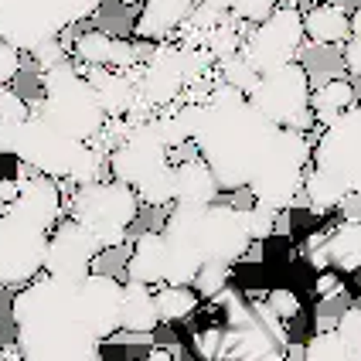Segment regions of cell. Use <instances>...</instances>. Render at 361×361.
<instances>
[{"label": "cell", "mask_w": 361, "mask_h": 361, "mask_svg": "<svg viewBox=\"0 0 361 361\" xmlns=\"http://www.w3.org/2000/svg\"><path fill=\"white\" fill-rule=\"evenodd\" d=\"M20 75V51L14 44L0 41V89L14 85V79Z\"/></svg>", "instance_id": "cell-40"}, {"label": "cell", "mask_w": 361, "mask_h": 361, "mask_svg": "<svg viewBox=\"0 0 361 361\" xmlns=\"http://www.w3.org/2000/svg\"><path fill=\"white\" fill-rule=\"evenodd\" d=\"M228 283H232V266H228V262H201L198 276H195L191 286L201 293V300L212 303L228 290Z\"/></svg>", "instance_id": "cell-29"}, {"label": "cell", "mask_w": 361, "mask_h": 361, "mask_svg": "<svg viewBox=\"0 0 361 361\" xmlns=\"http://www.w3.org/2000/svg\"><path fill=\"white\" fill-rule=\"evenodd\" d=\"M341 290H344V276L338 269H321V273H317V283H314V297H317V303L338 300Z\"/></svg>", "instance_id": "cell-38"}, {"label": "cell", "mask_w": 361, "mask_h": 361, "mask_svg": "<svg viewBox=\"0 0 361 361\" xmlns=\"http://www.w3.org/2000/svg\"><path fill=\"white\" fill-rule=\"evenodd\" d=\"M154 300H157L161 324H188L201 310V303H204L195 286H171V283L157 286Z\"/></svg>", "instance_id": "cell-24"}, {"label": "cell", "mask_w": 361, "mask_h": 361, "mask_svg": "<svg viewBox=\"0 0 361 361\" xmlns=\"http://www.w3.org/2000/svg\"><path fill=\"white\" fill-rule=\"evenodd\" d=\"M120 327L126 334H154L161 327L157 317V300H154V286L126 280L123 283V310H120Z\"/></svg>", "instance_id": "cell-20"}, {"label": "cell", "mask_w": 361, "mask_h": 361, "mask_svg": "<svg viewBox=\"0 0 361 361\" xmlns=\"http://www.w3.org/2000/svg\"><path fill=\"white\" fill-rule=\"evenodd\" d=\"M99 239L92 228H85L79 219H61L48 232L44 245V273L55 280H82L92 273V262L99 259Z\"/></svg>", "instance_id": "cell-12"}, {"label": "cell", "mask_w": 361, "mask_h": 361, "mask_svg": "<svg viewBox=\"0 0 361 361\" xmlns=\"http://www.w3.org/2000/svg\"><path fill=\"white\" fill-rule=\"evenodd\" d=\"M351 358H355V351L338 338L334 327L310 334L307 344H303V355H300V361H351Z\"/></svg>", "instance_id": "cell-27"}, {"label": "cell", "mask_w": 361, "mask_h": 361, "mask_svg": "<svg viewBox=\"0 0 361 361\" xmlns=\"http://www.w3.org/2000/svg\"><path fill=\"white\" fill-rule=\"evenodd\" d=\"M0 355H4V338H0Z\"/></svg>", "instance_id": "cell-52"}, {"label": "cell", "mask_w": 361, "mask_h": 361, "mask_svg": "<svg viewBox=\"0 0 361 361\" xmlns=\"http://www.w3.org/2000/svg\"><path fill=\"white\" fill-rule=\"evenodd\" d=\"M198 0H143L140 14L133 20V41H174L178 31L188 24Z\"/></svg>", "instance_id": "cell-16"}, {"label": "cell", "mask_w": 361, "mask_h": 361, "mask_svg": "<svg viewBox=\"0 0 361 361\" xmlns=\"http://www.w3.org/2000/svg\"><path fill=\"white\" fill-rule=\"evenodd\" d=\"M126 280L143 283V286H164L167 280V239L157 228H147L137 235L130 259H126Z\"/></svg>", "instance_id": "cell-17"}, {"label": "cell", "mask_w": 361, "mask_h": 361, "mask_svg": "<svg viewBox=\"0 0 361 361\" xmlns=\"http://www.w3.org/2000/svg\"><path fill=\"white\" fill-rule=\"evenodd\" d=\"M283 4H286V0H235L232 18L249 20V24H259V20H266L273 11H280Z\"/></svg>", "instance_id": "cell-36"}, {"label": "cell", "mask_w": 361, "mask_h": 361, "mask_svg": "<svg viewBox=\"0 0 361 361\" xmlns=\"http://www.w3.org/2000/svg\"><path fill=\"white\" fill-rule=\"evenodd\" d=\"M310 164H314V143H310V137L303 130L280 126L276 140L269 143L266 157L252 171L245 191L252 195V201L283 212V208H290L303 195V178H307Z\"/></svg>", "instance_id": "cell-3"}, {"label": "cell", "mask_w": 361, "mask_h": 361, "mask_svg": "<svg viewBox=\"0 0 361 361\" xmlns=\"http://www.w3.org/2000/svg\"><path fill=\"white\" fill-rule=\"evenodd\" d=\"M303 4H310V7H314V4H338V0H303Z\"/></svg>", "instance_id": "cell-47"}, {"label": "cell", "mask_w": 361, "mask_h": 361, "mask_svg": "<svg viewBox=\"0 0 361 361\" xmlns=\"http://www.w3.org/2000/svg\"><path fill=\"white\" fill-rule=\"evenodd\" d=\"M7 212H14L20 219H27L31 225H38L44 232H51L61 221V212H65V195H61V184L55 178H44V174H35V178L20 180V195L14 204H7Z\"/></svg>", "instance_id": "cell-15"}, {"label": "cell", "mask_w": 361, "mask_h": 361, "mask_svg": "<svg viewBox=\"0 0 361 361\" xmlns=\"http://www.w3.org/2000/svg\"><path fill=\"white\" fill-rule=\"evenodd\" d=\"M143 361H174V351H171V348H164V344H154V348L143 355Z\"/></svg>", "instance_id": "cell-44"}, {"label": "cell", "mask_w": 361, "mask_h": 361, "mask_svg": "<svg viewBox=\"0 0 361 361\" xmlns=\"http://www.w3.org/2000/svg\"><path fill=\"white\" fill-rule=\"evenodd\" d=\"M195 249L204 262H228L235 266L252 252V235H249V219L245 208L235 204H204L198 219V232H195Z\"/></svg>", "instance_id": "cell-9"}, {"label": "cell", "mask_w": 361, "mask_h": 361, "mask_svg": "<svg viewBox=\"0 0 361 361\" xmlns=\"http://www.w3.org/2000/svg\"><path fill=\"white\" fill-rule=\"evenodd\" d=\"M123 7H137V4H140V0H120Z\"/></svg>", "instance_id": "cell-49"}, {"label": "cell", "mask_w": 361, "mask_h": 361, "mask_svg": "<svg viewBox=\"0 0 361 361\" xmlns=\"http://www.w3.org/2000/svg\"><path fill=\"white\" fill-rule=\"evenodd\" d=\"M167 164H174V161H171V150L161 140V133L154 130V123H137L133 133L106 154L109 178L126 184V188L143 184L150 174H157Z\"/></svg>", "instance_id": "cell-11"}, {"label": "cell", "mask_w": 361, "mask_h": 361, "mask_svg": "<svg viewBox=\"0 0 361 361\" xmlns=\"http://www.w3.org/2000/svg\"><path fill=\"white\" fill-rule=\"evenodd\" d=\"M351 361H361V348H355V358H351Z\"/></svg>", "instance_id": "cell-50"}, {"label": "cell", "mask_w": 361, "mask_h": 361, "mask_svg": "<svg viewBox=\"0 0 361 361\" xmlns=\"http://www.w3.org/2000/svg\"><path fill=\"white\" fill-rule=\"evenodd\" d=\"M351 195H361V178L355 180V188H351Z\"/></svg>", "instance_id": "cell-48"}, {"label": "cell", "mask_w": 361, "mask_h": 361, "mask_svg": "<svg viewBox=\"0 0 361 361\" xmlns=\"http://www.w3.org/2000/svg\"><path fill=\"white\" fill-rule=\"evenodd\" d=\"M18 130H20V123L0 120V154H14V147H18Z\"/></svg>", "instance_id": "cell-42"}, {"label": "cell", "mask_w": 361, "mask_h": 361, "mask_svg": "<svg viewBox=\"0 0 361 361\" xmlns=\"http://www.w3.org/2000/svg\"><path fill=\"white\" fill-rule=\"evenodd\" d=\"M92 143H79L72 137H65L61 130H55L48 120H41L38 113L27 123H20L18 130V147H14V157L24 167H31L35 174L55 180H72L75 171L82 167L85 154H89Z\"/></svg>", "instance_id": "cell-6"}, {"label": "cell", "mask_w": 361, "mask_h": 361, "mask_svg": "<svg viewBox=\"0 0 361 361\" xmlns=\"http://www.w3.org/2000/svg\"><path fill=\"white\" fill-rule=\"evenodd\" d=\"M20 195V180L18 178H0V212L7 208V204H14Z\"/></svg>", "instance_id": "cell-43"}, {"label": "cell", "mask_w": 361, "mask_h": 361, "mask_svg": "<svg viewBox=\"0 0 361 361\" xmlns=\"http://www.w3.org/2000/svg\"><path fill=\"white\" fill-rule=\"evenodd\" d=\"M38 85L44 89V99H41L38 116L48 120L55 130H61L65 137L79 143H96L106 126V113L99 106V96L92 89L89 75L82 72V65L75 61H61L55 68L41 72Z\"/></svg>", "instance_id": "cell-2"}, {"label": "cell", "mask_w": 361, "mask_h": 361, "mask_svg": "<svg viewBox=\"0 0 361 361\" xmlns=\"http://www.w3.org/2000/svg\"><path fill=\"white\" fill-rule=\"evenodd\" d=\"M303 14L293 4H283L280 11H273L266 20L252 24V31L242 41V59L249 61L259 75L283 68L290 61H300L303 51Z\"/></svg>", "instance_id": "cell-7"}, {"label": "cell", "mask_w": 361, "mask_h": 361, "mask_svg": "<svg viewBox=\"0 0 361 361\" xmlns=\"http://www.w3.org/2000/svg\"><path fill=\"white\" fill-rule=\"evenodd\" d=\"M303 35L317 48H338L351 38V24H348V11L341 4H314L303 14Z\"/></svg>", "instance_id": "cell-19"}, {"label": "cell", "mask_w": 361, "mask_h": 361, "mask_svg": "<svg viewBox=\"0 0 361 361\" xmlns=\"http://www.w3.org/2000/svg\"><path fill=\"white\" fill-rule=\"evenodd\" d=\"M266 307H269V310H273L283 324L297 321V317L303 314L300 293H297V290H290V286H273V290L266 293Z\"/></svg>", "instance_id": "cell-33"}, {"label": "cell", "mask_w": 361, "mask_h": 361, "mask_svg": "<svg viewBox=\"0 0 361 361\" xmlns=\"http://www.w3.org/2000/svg\"><path fill=\"white\" fill-rule=\"evenodd\" d=\"M140 195L113 178L82 184L72 195V219H79L85 228H92L102 252L120 249L126 242V228L140 219Z\"/></svg>", "instance_id": "cell-4"}, {"label": "cell", "mask_w": 361, "mask_h": 361, "mask_svg": "<svg viewBox=\"0 0 361 361\" xmlns=\"http://www.w3.org/2000/svg\"><path fill=\"white\" fill-rule=\"evenodd\" d=\"M85 75L92 82V89H96V96H99L102 113H106L109 120L126 116V113L133 109V102H137L140 92H137V85L130 82L126 72H116V68H89Z\"/></svg>", "instance_id": "cell-21"}, {"label": "cell", "mask_w": 361, "mask_h": 361, "mask_svg": "<svg viewBox=\"0 0 361 361\" xmlns=\"http://www.w3.org/2000/svg\"><path fill=\"white\" fill-rule=\"evenodd\" d=\"M310 96H314V82L303 61H290L283 68H273L259 75L252 85L249 102L259 109L262 116L276 126L286 130H310L314 126V113H310Z\"/></svg>", "instance_id": "cell-5"}, {"label": "cell", "mask_w": 361, "mask_h": 361, "mask_svg": "<svg viewBox=\"0 0 361 361\" xmlns=\"http://www.w3.org/2000/svg\"><path fill=\"white\" fill-rule=\"evenodd\" d=\"M221 341H225V324L208 321L191 334V355L198 361H219L221 358Z\"/></svg>", "instance_id": "cell-30"}, {"label": "cell", "mask_w": 361, "mask_h": 361, "mask_svg": "<svg viewBox=\"0 0 361 361\" xmlns=\"http://www.w3.org/2000/svg\"><path fill=\"white\" fill-rule=\"evenodd\" d=\"M303 195L310 201V215L324 219V215L338 212L344 204V198H348V184L338 178H331L327 171H321V167L310 164V171H307V178H303Z\"/></svg>", "instance_id": "cell-23"}, {"label": "cell", "mask_w": 361, "mask_h": 361, "mask_svg": "<svg viewBox=\"0 0 361 361\" xmlns=\"http://www.w3.org/2000/svg\"><path fill=\"white\" fill-rule=\"evenodd\" d=\"M48 232L20 219L14 212H0V286H27L44 269Z\"/></svg>", "instance_id": "cell-8"}, {"label": "cell", "mask_w": 361, "mask_h": 361, "mask_svg": "<svg viewBox=\"0 0 361 361\" xmlns=\"http://www.w3.org/2000/svg\"><path fill=\"white\" fill-rule=\"evenodd\" d=\"M133 65H140L137 41L133 38H116L113 41V59H109V68H116V72H130Z\"/></svg>", "instance_id": "cell-39"}, {"label": "cell", "mask_w": 361, "mask_h": 361, "mask_svg": "<svg viewBox=\"0 0 361 361\" xmlns=\"http://www.w3.org/2000/svg\"><path fill=\"white\" fill-rule=\"evenodd\" d=\"M276 133L280 126L269 123L245 99L239 106H208L191 143L201 161H208V167L215 171L221 195H225V191H239L249 184L269 143L276 140Z\"/></svg>", "instance_id": "cell-1"}, {"label": "cell", "mask_w": 361, "mask_h": 361, "mask_svg": "<svg viewBox=\"0 0 361 361\" xmlns=\"http://www.w3.org/2000/svg\"><path fill=\"white\" fill-rule=\"evenodd\" d=\"M358 102V85L348 79V75H331L324 79L314 96H310V113H314V123L317 126H327L331 120H338L341 113L355 109Z\"/></svg>", "instance_id": "cell-22"}, {"label": "cell", "mask_w": 361, "mask_h": 361, "mask_svg": "<svg viewBox=\"0 0 361 361\" xmlns=\"http://www.w3.org/2000/svg\"><path fill=\"white\" fill-rule=\"evenodd\" d=\"M348 24H351V38H361V4L348 14Z\"/></svg>", "instance_id": "cell-46"}, {"label": "cell", "mask_w": 361, "mask_h": 361, "mask_svg": "<svg viewBox=\"0 0 361 361\" xmlns=\"http://www.w3.org/2000/svg\"><path fill=\"white\" fill-rule=\"evenodd\" d=\"M307 262L321 269H338L351 276L361 269V219H341L334 228L314 232L307 239Z\"/></svg>", "instance_id": "cell-14"}, {"label": "cell", "mask_w": 361, "mask_h": 361, "mask_svg": "<svg viewBox=\"0 0 361 361\" xmlns=\"http://www.w3.org/2000/svg\"><path fill=\"white\" fill-rule=\"evenodd\" d=\"M344 68H348L351 82H361V38L344 41Z\"/></svg>", "instance_id": "cell-41"}, {"label": "cell", "mask_w": 361, "mask_h": 361, "mask_svg": "<svg viewBox=\"0 0 361 361\" xmlns=\"http://www.w3.org/2000/svg\"><path fill=\"white\" fill-rule=\"evenodd\" d=\"M174 178H178V201L174 204H215L221 195V184L208 161L188 157L174 164Z\"/></svg>", "instance_id": "cell-18"}, {"label": "cell", "mask_w": 361, "mask_h": 361, "mask_svg": "<svg viewBox=\"0 0 361 361\" xmlns=\"http://www.w3.org/2000/svg\"><path fill=\"white\" fill-rule=\"evenodd\" d=\"M334 331H338V338H341L351 351L361 348V303H351V307H344V314L338 317L334 324Z\"/></svg>", "instance_id": "cell-35"}, {"label": "cell", "mask_w": 361, "mask_h": 361, "mask_svg": "<svg viewBox=\"0 0 361 361\" xmlns=\"http://www.w3.org/2000/svg\"><path fill=\"white\" fill-rule=\"evenodd\" d=\"M314 167L348 184V195L361 178V113L348 109L338 120L321 126L314 143Z\"/></svg>", "instance_id": "cell-10"}, {"label": "cell", "mask_w": 361, "mask_h": 361, "mask_svg": "<svg viewBox=\"0 0 361 361\" xmlns=\"http://www.w3.org/2000/svg\"><path fill=\"white\" fill-rule=\"evenodd\" d=\"M204 7H212V11H219V14H232L235 11V0H198Z\"/></svg>", "instance_id": "cell-45"}, {"label": "cell", "mask_w": 361, "mask_h": 361, "mask_svg": "<svg viewBox=\"0 0 361 361\" xmlns=\"http://www.w3.org/2000/svg\"><path fill=\"white\" fill-rule=\"evenodd\" d=\"M35 116V109H31V102L20 99L18 89H0V120L4 123H27Z\"/></svg>", "instance_id": "cell-34"}, {"label": "cell", "mask_w": 361, "mask_h": 361, "mask_svg": "<svg viewBox=\"0 0 361 361\" xmlns=\"http://www.w3.org/2000/svg\"><path fill=\"white\" fill-rule=\"evenodd\" d=\"M242 41H245V35L235 27V20H232V14H228V18L221 20L215 31H208L204 48L212 51V59H215V61H225V59H235V55H242Z\"/></svg>", "instance_id": "cell-28"}, {"label": "cell", "mask_w": 361, "mask_h": 361, "mask_svg": "<svg viewBox=\"0 0 361 361\" xmlns=\"http://www.w3.org/2000/svg\"><path fill=\"white\" fill-rule=\"evenodd\" d=\"M219 79L221 82H228V85H235L239 92H252V85L259 82V72L249 65V61L242 59V55H235V59H225L219 61Z\"/></svg>", "instance_id": "cell-31"}, {"label": "cell", "mask_w": 361, "mask_h": 361, "mask_svg": "<svg viewBox=\"0 0 361 361\" xmlns=\"http://www.w3.org/2000/svg\"><path fill=\"white\" fill-rule=\"evenodd\" d=\"M133 191L140 195V201L147 204V208H171V204L178 201V178H174V164H167V167H161L157 174H150V178L143 180V184H137Z\"/></svg>", "instance_id": "cell-26"}, {"label": "cell", "mask_w": 361, "mask_h": 361, "mask_svg": "<svg viewBox=\"0 0 361 361\" xmlns=\"http://www.w3.org/2000/svg\"><path fill=\"white\" fill-rule=\"evenodd\" d=\"M31 59L38 65V72H48V68H55L61 61H68V51H65V44L59 38H51V41H41L38 48L31 51Z\"/></svg>", "instance_id": "cell-37"}, {"label": "cell", "mask_w": 361, "mask_h": 361, "mask_svg": "<svg viewBox=\"0 0 361 361\" xmlns=\"http://www.w3.org/2000/svg\"><path fill=\"white\" fill-rule=\"evenodd\" d=\"M113 35L102 31V27H89L82 31L79 38L72 41V55L79 65L85 68H109V59H113Z\"/></svg>", "instance_id": "cell-25"}, {"label": "cell", "mask_w": 361, "mask_h": 361, "mask_svg": "<svg viewBox=\"0 0 361 361\" xmlns=\"http://www.w3.org/2000/svg\"><path fill=\"white\" fill-rule=\"evenodd\" d=\"M245 219H249V235H252V242L273 239L276 228H280V212L269 208V204H259V201H252V208H245Z\"/></svg>", "instance_id": "cell-32"}, {"label": "cell", "mask_w": 361, "mask_h": 361, "mask_svg": "<svg viewBox=\"0 0 361 361\" xmlns=\"http://www.w3.org/2000/svg\"><path fill=\"white\" fill-rule=\"evenodd\" d=\"M79 307L96 341H109L120 334V310H123V283L109 273H89L79 280Z\"/></svg>", "instance_id": "cell-13"}, {"label": "cell", "mask_w": 361, "mask_h": 361, "mask_svg": "<svg viewBox=\"0 0 361 361\" xmlns=\"http://www.w3.org/2000/svg\"><path fill=\"white\" fill-rule=\"evenodd\" d=\"M355 109H358V113H361V96H358V102H355Z\"/></svg>", "instance_id": "cell-51"}]
</instances>
